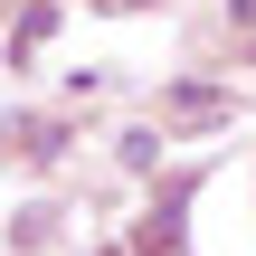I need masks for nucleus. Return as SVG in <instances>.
I'll return each mask as SVG.
<instances>
[{"label": "nucleus", "mask_w": 256, "mask_h": 256, "mask_svg": "<svg viewBox=\"0 0 256 256\" xmlns=\"http://www.w3.org/2000/svg\"><path fill=\"white\" fill-rule=\"evenodd\" d=\"M162 104H171V114H190V124H209V114H228L238 95H228V86H171Z\"/></svg>", "instance_id": "1"}, {"label": "nucleus", "mask_w": 256, "mask_h": 256, "mask_svg": "<svg viewBox=\"0 0 256 256\" xmlns=\"http://www.w3.org/2000/svg\"><path fill=\"white\" fill-rule=\"evenodd\" d=\"M228 38H238V48L256 57V0H228Z\"/></svg>", "instance_id": "2"}]
</instances>
